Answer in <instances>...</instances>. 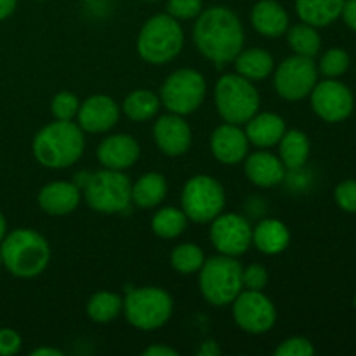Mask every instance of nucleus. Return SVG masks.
Here are the masks:
<instances>
[{
    "mask_svg": "<svg viewBox=\"0 0 356 356\" xmlns=\"http://www.w3.org/2000/svg\"><path fill=\"white\" fill-rule=\"evenodd\" d=\"M193 40L198 52L216 65L232 63L243 49L245 33L240 17L222 6L209 7L197 16Z\"/></svg>",
    "mask_w": 356,
    "mask_h": 356,
    "instance_id": "1",
    "label": "nucleus"
},
{
    "mask_svg": "<svg viewBox=\"0 0 356 356\" xmlns=\"http://www.w3.org/2000/svg\"><path fill=\"white\" fill-rule=\"evenodd\" d=\"M86 148V138L73 120H56L45 125L33 138V156L47 169H66L80 160Z\"/></svg>",
    "mask_w": 356,
    "mask_h": 356,
    "instance_id": "2",
    "label": "nucleus"
},
{
    "mask_svg": "<svg viewBox=\"0 0 356 356\" xmlns=\"http://www.w3.org/2000/svg\"><path fill=\"white\" fill-rule=\"evenodd\" d=\"M2 264L17 278H35L51 261V247L38 232L19 228L3 236L0 245Z\"/></svg>",
    "mask_w": 356,
    "mask_h": 356,
    "instance_id": "3",
    "label": "nucleus"
},
{
    "mask_svg": "<svg viewBox=\"0 0 356 356\" xmlns=\"http://www.w3.org/2000/svg\"><path fill=\"white\" fill-rule=\"evenodd\" d=\"M136 45L143 61L165 65L183 51L184 31L170 14H155L143 24Z\"/></svg>",
    "mask_w": 356,
    "mask_h": 356,
    "instance_id": "4",
    "label": "nucleus"
},
{
    "mask_svg": "<svg viewBox=\"0 0 356 356\" xmlns=\"http://www.w3.org/2000/svg\"><path fill=\"white\" fill-rule=\"evenodd\" d=\"M214 103L222 120L243 125L259 111L261 96L254 82L238 73H226L214 87Z\"/></svg>",
    "mask_w": 356,
    "mask_h": 356,
    "instance_id": "5",
    "label": "nucleus"
},
{
    "mask_svg": "<svg viewBox=\"0 0 356 356\" xmlns=\"http://www.w3.org/2000/svg\"><path fill=\"white\" fill-rule=\"evenodd\" d=\"M242 264L229 256L209 257L200 268L198 285L205 301L212 306H228L243 291Z\"/></svg>",
    "mask_w": 356,
    "mask_h": 356,
    "instance_id": "6",
    "label": "nucleus"
},
{
    "mask_svg": "<svg viewBox=\"0 0 356 356\" xmlns=\"http://www.w3.org/2000/svg\"><path fill=\"white\" fill-rule=\"evenodd\" d=\"M83 197L92 211L101 214H118L131 205L132 183L124 170L103 167V170H97L87 177Z\"/></svg>",
    "mask_w": 356,
    "mask_h": 356,
    "instance_id": "7",
    "label": "nucleus"
},
{
    "mask_svg": "<svg viewBox=\"0 0 356 356\" xmlns=\"http://www.w3.org/2000/svg\"><path fill=\"white\" fill-rule=\"evenodd\" d=\"M174 312L169 292L159 287L132 289L124 298V315L139 330H156L165 325Z\"/></svg>",
    "mask_w": 356,
    "mask_h": 356,
    "instance_id": "8",
    "label": "nucleus"
},
{
    "mask_svg": "<svg viewBox=\"0 0 356 356\" xmlns=\"http://www.w3.org/2000/svg\"><path fill=\"white\" fill-rule=\"evenodd\" d=\"M207 92V82L197 70L179 68L170 73L160 89V103L169 110L184 117L202 106Z\"/></svg>",
    "mask_w": 356,
    "mask_h": 356,
    "instance_id": "9",
    "label": "nucleus"
},
{
    "mask_svg": "<svg viewBox=\"0 0 356 356\" xmlns=\"http://www.w3.org/2000/svg\"><path fill=\"white\" fill-rule=\"evenodd\" d=\"M181 205H183V212L190 221L198 222V225H207L225 211V190L218 179L198 174V176L188 179L184 184Z\"/></svg>",
    "mask_w": 356,
    "mask_h": 356,
    "instance_id": "10",
    "label": "nucleus"
},
{
    "mask_svg": "<svg viewBox=\"0 0 356 356\" xmlns=\"http://www.w3.org/2000/svg\"><path fill=\"white\" fill-rule=\"evenodd\" d=\"M273 82L275 89L284 99L301 101L312 94L318 82V68L313 58L294 54L278 65Z\"/></svg>",
    "mask_w": 356,
    "mask_h": 356,
    "instance_id": "11",
    "label": "nucleus"
},
{
    "mask_svg": "<svg viewBox=\"0 0 356 356\" xmlns=\"http://www.w3.org/2000/svg\"><path fill=\"white\" fill-rule=\"evenodd\" d=\"M233 318L236 325L249 334H266L277 322V308L263 291H242L235 298Z\"/></svg>",
    "mask_w": 356,
    "mask_h": 356,
    "instance_id": "12",
    "label": "nucleus"
},
{
    "mask_svg": "<svg viewBox=\"0 0 356 356\" xmlns=\"http://www.w3.org/2000/svg\"><path fill=\"white\" fill-rule=\"evenodd\" d=\"M211 243L222 256L238 257L252 245V228L240 214H219L211 221Z\"/></svg>",
    "mask_w": 356,
    "mask_h": 356,
    "instance_id": "13",
    "label": "nucleus"
},
{
    "mask_svg": "<svg viewBox=\"0 0 356 356\" xmlns=\"http://www.w3.org/2000/svg\"><path fill=\"white\" fill-rule=\"evenodd\" d=\"M309 97H312L313 111L329 124L346 120L355 106V97L350 87L334 79L316 82Z\"/></svg>",
    "mask_w": 356,
    "mask_h": 356,
    "instance_id": "14",
    "label": "nucleus"
},
{
    "mask_svg": "<svg viewBox=\"0 0 356 356\" xmlns=\"http://www.w3.org/2000/svg\"><path fill=\"white\" fill-rule=\"evenodd\" d=\"M118 118H120V106L115 103V99L104 94H96L80 103L76 124L83 132L101 134L113 129Z\"/></svg>",
    "mask_w": 356,
    "mask_h": 356,
    "instance_id": "15",
    "label": "nucleus"
},
{
    "mask_svg": "<svg viewBox=\"0 0 356 356\" xmlns=\"http://www.w3.org/2000/svg\"><path fill=\"white\" fill-rule=\"evenodd\" d=\"M153 138L160 152L167 156H181L191 146V127L181 115L167 113L156 118Z\"/></svg>",
    "mask_w": 356,
    "mask_h": 356,
    "instance_id": "16",
    "label": "nucleus"
},
{
    "mask_svg": "<svg viewBox=\"0 0 356 356\" xmlns=\"http://www.w3.org/2000/svg\"><path fill=\"white\" fill-rule=\"evenodd\" d=\"M249 145L245 131H242L240 125L228 124V122L216 127L211 136L212 155L225 165H236L243 162L249 155Z\"/></svg>",
    "mask_w": 356,
    "mask_h": 356,
    "instance_id": "17",
    "label": "nucleus"
},
{
    "mask_svg": "<svg viewBox=\"0 0 356 356\" xmlns=\"http://www.w3.org/2000/svg\"><path fill=\"white\" fill-rule=\"evenodd\" d=\"M139 155V143L127 134L108 136L97 146V160L104 169L125 170L138 162Z\"/></svg>",
    "mask_w": 356,
    "mask_h": 356,
    "instance_id": "18",
    "label": "nucleus"
},
{
    "mask_svg": "<svg viewBox=\"0 0 356 356\" xmlns=\"http://www.w3.org/2000/svg\"><path fill=\"white\" fill-rule=\"evenodd\" d=\"M247 179L259 188H273L285 179L287 169L280 156L270 152H256L243 160Z\"/></svg>",
    "mask_w": 356,
    "mask_h": 356,
    "instance_id": "19",
    "label": "nucleus"
},
{
    "mask_svg": "<svg viewBox=\"0 0 356 356\" xmlns=\"http://www.w3.org/2000/svg\"><path fill=\"white\" fill-rule=\"evenodd\" d=\"M80 204V190L68 181H54L38 191V205L49 216L72 214Z\"/></svg>",
    "mask_w": 356,
    "mask_h": 356,
    "instance_id": "20",
    "label": "nucleus"
},
{
    "mask_svg": "<svg viewBox=\"0 0 356 356\" xmlns=\"http://www.w3.org/2000/svg\"><path fill=\"white\" fill-rule=\"evenodd\" d=\"M250 23L254 30L266 38H278L287 33L289 14L277 0H259L250 10Z\"/></svg>",
    "mask_w": 356,
    "mask_h": 356,
    "instance_id": "21",
    "label": "nucleus"
},
{
    "mask_svg": "<svg viewBox=\"0 0 356 356\" xmlns=\"http://www.w3.org/2000/svg\"><path fill=\"white\" fill-rule=\"evenodd\" d=\"M245 134L250 145L257 148H270V146L278 145L282 136L287 131L285 120L277 113H256L249 122H247Z\"/></svg>",
    "mask_w": 356,
    "mask_h": 356,
    "instance_id": "22",
    "label": "nucleus"
},
{
    "mask_svg": "<svg viewBox=\"0 0 356 356\" xmlns=\"http://www.w3.org/2000/svg\"><path fill=\"white\" fill-rule=\"evenodd\" d=\"M252 243L259 252L277 256L291 243V232L278 219H264L252 229Z\"/></svg>",
    "mask_w": 356,
    "mask_h": 356,
    "instance_id": "23",
    "label": "nucleus"
},
{
    "mask_svg": "<svg viewBox=\"0 0 356 356\" xmlns=\"http://www.w3.org/2000/svg\"><path fill=\"white\" fill-rule=\"evenodd\" d=\"M235 68L238 75L250 82H259V80L268 79L275 70L273 56L268 51L259 47L242 49L235 59Z\"/></svg>",
    "mask_w": 356,
    "mask_h": 356,
    "instance_id": "24",
    "label": "nucleus"
},
{
    "mask_svg": "<svg viewBox=\"0 0 356 356\" xmlns=\"http://www.w3.org/2000/svg\"><path fill=\"white\" fill-rule=\"evenodd\" d=\"M343 6L344 0H296V13L302 23L322 28L341 16Z\"/></svg>",
    "mask_w": 356,
    "mask_h": 356,
    "instance_id": "25",
    "label": "nucleus"
},
{
    "mask_svg": "<svg viewBox=\"0 0 356 356\" xmlns=\"http://www.w3.org/2000/svg\"><path fill=\"white\" fill-rule=\"evenodd\" d=\"M167 197V179L160 172H146L132 184V202L139 209L159 207Z\"/></svg>",
    "mask_w": 356,
    "mask_h": 356,
    "instance_id": "26",
    "label": "nucleus"
},
{
    "mask_svg": "<svg viewBox=\"0 0 356 356\" xmlns=\"http://www.w3.org/2000/svg\"><path fill=\"white\" fill-rule=\"evenodd\" d=\"M278 145H280V160L287 170H299L308 162L312 143L308 136L299 129L285 131Z\"/></svg>",
    "mask_w": 356,
    "mask_h": 356,
    "instance_id": "27",
    "label": "nucleus"
},
{
    "mask_svg": "<svg viewBox=\"0 0 356 356\" xmlns=\"http://www.w3.org/2000/svg\"><path fill=\"white\" fill-rule=\"evenodd\" d=\"M160 106V96L148 89H138L132 90L127 97H125L122 110H124L125 117L132 122H148L159 113Z\"/></svg>",
    "mask_w": 356,
    "mask_h": 356,
    "instance_id": "28",
    "label": "nucleus"
},
{
    "mask_svg": "<svg viewBox=\"0 0 356 356\" xmlns=\"http://www.w3.org/2000/svg\"><path fill=\"white\" fill-rule=\"evenodd\" d=\"M124 312V299L115 292H97L87 302V316L96 323H108Z\"/></svg>",
    "mask_w": 356,
    "mask_h": 356,
    "instance_id": "29",
    "label": "nucleus"
},
{
    "mask_svg": "<svg viewBox=\"0 0 356 356\" xmlns=\"http://www.w3.org/2000/svg\"><path fill=\"white\" fill-rule=\"evenodd\" d=\"M188 221L186 214L183 212V209L176 207H163L153 216L152 219V229L156 236L165 240L177 238L179 235H183V232L186 229Z\"/></svg>",
    "mask_w": 356,
    "mask_h": 356,
    "instance_id": "30",
    "label": "nucleus"
},
{
    "mask_svg": "<svg viewBox=\"0 0 356 356\" xmlns=\"http://www.w3.org/2000/svg\"><path fill=\"white\" fill-rule=\"evenodd\" d=\"M287 40L296 54L306 56V58H315L322 47V38L318 31L308 23H299L289 28Z\"/></svg>",
    "mask_w": 356,
    "mask_h": 356,
    "instance_id": "31",
    "label": "nucleus"
},
{
    "mask_svg": "<svg viewBox=\"0 0 356 356\" xmlns=\"http://www.w3.org/2000/svg\"><path fill=\"white\" fill-rule=\"evenodd\" d=\"M205 263V254L197 243H181L170 254V264L181 275L198 273Z\"/></svg>",
    "mask_w": 356,
    "mask_h": 356,
    "instance_id": "32",
    "label": "nucleus"
},
{
    "mask_svg": "<svg viewBox=\"0 0 356 356\" xmlns=\"http://www.w3.org/2000/svg\"><path fill=\"white\" fill-rule=\"evenodd\" d=\"M350 68V54L341 47H332L320 59V73L327 79H337Z\"/></svg>",
    "mask_w": 356,
    "mask_h": 356,
    "instance_id": "33",
    "label": "nucleus"
},
{
    "mask_svg": "<svg viewBox=\"0 0 356 356\" xmlns=\"http://www.w3.org/2000/svg\"><path fill=\"white\" fill-rule=\"evenodd\" d=\"M79 108V97L68 90H61L51 101V113L56 120H73V118H76Z\"/></svg>",
    "mask_w": 356,
    "mask_h": 356,
    "instance_id": "34",
    "label": "nucleus"
},
{
    "mask_svg": "<svg viewBox=\"0 0 356 356\" xmlns=\"http://www.w3.org/2000/svg\"><path fill=\"white\" fill-rule=\"evenodd\" d=\"M204 10V0H167V14L179 19H193Z\"/></svg>",
    "mask_w": 356,
    "mask_h": 356,
    "instance_id": "35",
    "label": "nucleus"
},
{
    "mask_svg": "<svg viewBox=\"0 0 356 356\" xmlns=\"http://www.w3.org/2000/svg\"><path fill=\"white\" fill-rule=\"evenodd\" d=\"M313 353H315V346L306 337H291V339H285L275 350V355L277 356H312Z\"/></svg>",
    "mask_w": 356,
    "mask_h": 356,
    "instance_id": "36",
    "label": "nucleus"
},
{
    "mask_svg": "<svg viewBox=\"0 0 356 356\" xmlns=\"http://www.w3.org/2000/svg\"><path fill=\"white\" fill-rule=\"evenodd\" d=\"M242 285L247 291H263L268 285V271L263 264H250L242 270Z\"/></svg>",
    "mask_w": 356,
    "mask_h": 356,
    "instance_id": "37",
    "label": "nucleus"
},
{
    "mask_svg": "<svg viewBox=\"0 0 356 356\" xmlns=\"http://www.w3.org/2000/svg\"><path fill=\"white\" fill-rule=\"evenodd\" d=\"M334 198H336V204L339 205L343 211L356 212V179H348L343 181L341 184H337L336 191H334Z\"/></svg>",
    "mask_w": 356,
    "mask_h": 356,
    "instance_id": "38",
    "label": "nucleus"
},
{
    "mask_svg": "<svg viewBox=\"0 0 356 356\" xmlns=\"http://www.w3.org/2000/svg\"><path fill=\"white\" fill-rule=\"evenodd\" d=\"M21 350V336L13 329H0V356H13Z\"/></svg>",
    "mask_w": 356,
    "mask_h": 356,
    "instance_id": "39",
    "label": "nucleus"
},
{
    "mask_svg": "<svg viewBox=\"0 0 356 356\" xmlns=\"http://www.w3.org/2000/svg\"><path fill=\"white\" fill-rule=\"evenodd\" d=\"M341 16H343L346 26L356 31V0H344Z\"/></svg>",
    "mask_w": 356,
    "mask_h": 356,
    "instance_id": "40",
    "label": "nucleus"
},
{
    "mask_svg": "<svg viewBox=\"0 0 356 356\" xmlns=\"http://www.w3.org/2000/svg\"><path fill=\"white\" fill-rule=\"evenodd\" d=\"M145 356H177V351L172 350L169 346H162V344H155V346H149L143 351Z\"/></svg>",
    "mask_w": 356,
    "mask_h": 356,
    "instance_id": "41",
    "label": "nucleus"
},
{
    "mask_svg": "<svg viewBox=\"0 0 356 356\" xmlns=\"http://www.w3.org/2000/svg\"><path fill=\"white\" fill-rule=\"evenodd\" d=\"M17 0H0V21L7 19L16 10Z\"/></svg>",
    "mask_w": 356,
    "mask_h": 356,
    "instance_id": "42",
    "label": "nucleus"
},
{
    "mask_svg": "<svg viewBox=\"0 0 356 356\" xmlns=\"http://www.w3.org/2000/svg\"><path fill=\"white\" fill-rule=\"evenodd\" d=\"M31 356H63V351L56 350V348H37L30 353Z\"/></svg>",
    "mask_w": 356,
    "mask_h": 356,
    "instance_id": "43",
    "label": "nucleus"
},
{
    "mask_svg": "<svg viewBox=\"0 0 356 356\" xmlns=\"http://www.w3.org/2000/svg\"><path fill=\"white\" fill-rule=\"evenodd\" d=\"M219 353V348L216 346L214 343H204V346H202V350L198 351V355H205V356H211V355H218Z\"/></svg>",
    "mask_w": 356,
    "mask_h": 356,
    "instance_id": "44",
    "label": "nucleus"
},
{
    "mask_svg": "<svg viewBox=\"0 0 356 356\" xmlns=\"http://www.w3.org/2000/svg\"><path fill=\"white\" fill-rule=\"evenodd\" d=\"M6 235H7V222H6V218H3V214L0 212V242H2Z\"/></svg>",
    "mask_w": 356,
    "mask_h": 356,
    "instance_id": "45",
    "label": "nucleus"
},
{
    "mask_svg": "<svg viewBox=\"0 0 356 356\" xmlns=\"http://www.w3.org/2000/svg\"><path fill=\"white\" fill-rule=\"evenodd\" d=\"M353 305H355V308H356V296H355V301H353Z\"/></svg>",
    "mask_w": 356,
    "mask_h": 356,
    "instance_id": "46",
    "label": "nucleus"
},
{
    "mask_svg": "<svg viewBox=\"0 0 356 356\" xmlns=\"http://www.w3.org/2000/svg\"><path fill=\"white\" fill-rule=\"evenodd\" d=\"M83 2H92V0H83Z\"/></svg>",
    "mask_w": 356,
    "mask_h": 356,
    "instance_id": "47",
    "label": "nucleus"
},
{
    "mask_svg": "<svg viewBox=\"0 0 356 356\" xmlns=\"http://www.w3.org/2000/svg\"><path fill=\"white\" fill-rule=\"evenodd\" d=\"M0 264H2V256H0Z\"/></svg>",
    "mask_w": 356,
    "mask_h": 356,
    "instance_id": "48",
    "label": "nucleus"
},
{
    "mask_svg": "<svg viewBox=\"0 0 356 356\" xmlns=\"http://www.w3.org/2000/svg\"><path fill=\"white\" fill-rule=\"evenodd\" d=\"M148 2H156V0H148Z\"/></svg>",
    "mask_w": 356,
    "mask_h": 356,
    "instance_id": "49",
    "label": "nucleus"
},
{
    "mask_svg": "<svg viewBox=\"0 0 356 356\" xmlns=\"http://www.w3.org/2000/svg\"><path fill=\"white\" fill-rule=\"evenodd\" d=\"M37 2H44V0H37Z\"/></svg>",
    "mask_w": 356,
    "mask_h": 356,
    "instance_id": "50",
    "label": "nucleus"
}]
</instances>
